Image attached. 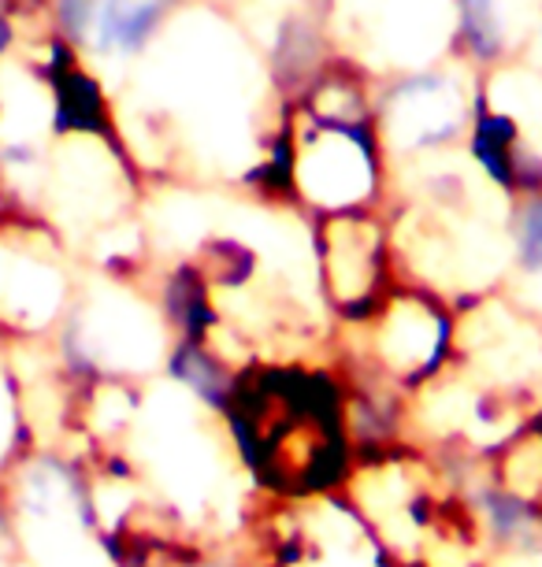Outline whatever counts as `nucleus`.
Instances as JSON below:
<instances>
[{
  "label": "nucleus",
  "instance_id": "1",
  "mask_svg": "<svg viewBox=\"0 0 542 567\" xmlns=\"http://www.w3.org/2000/svg\"><path fill=\"white\" fill-rule=\"evenodd\" d=\"M249 475L275 497H327L349 478L346 398L308 371H249L223 412Z\"/></svg>",
  "mask_w": 542,
  "mask_h": 567
},
{
  "label": "nucleus",
  "instance_id": "2",
  "mask_svg": "<svg viewBox=\"0 0 542 567\" xmlns=\"http://www.w3.org/2000/svg\"><path fill=\"white\" fill-rule=\"evenodd\" d=\"M360 374L401 390H423L450 368L457 323L442 305L423 293H395L360 319Z\"/></svg>",
  "mask_w": 542,
  "mask_h": 567
},
{
  "label": "nucleus",
  "instance_id": "3",
  "mask_svg": "<svg viewBox=\"0 0 542 567\" xmlns=\"http://www.w3.org/2000/svg\"><path fill=\"white\" fill-rule=\"evenodd\" d=\"M360 142L365 137L354 126H338V131L320 137V145H313V153L305 159H297V178L305 182V189L320 205L346 208L357 205V197L368 194L376 164H371L368 145Z\"/></svg>",
  "mask_w": 542,
  "mask_h": 567
},
{
  "label": "nucleus",
  "instance_id": "4",
  "mask_svg": "<svg viewBox=\"0 0 542 567\" xmlns=\"http://www.w3.org/2000/svg\"><path fill=\"white\" fill-rule=\"evenodd\" d=\"M464 104L457 90L442 79H409L398 85L387 109V131L398 137V145L423 148L439 145L457 134Z\"/></svg>",
  "mask_w": 542,
  "mask_h": 567
},
{
  "label": "nucleus",
  "instance_id": "5",
  "mask_svg": "<svg viewBox=\"0 0 542 567\" xmlns=\"http://www.w3.org/2000/svg\"><path fill=\"white\" fill-rule=\"evenodd\" d=\"M331 293L346 319L360 323L379 305V249L365 230H349L346 241H335L327 252Z\"/></svg>",
  "mask_w": 542,
  "mask_h": 567
},
{
  "label": "nucleus",
  "instance_id": "6",
  "mask_svg": "<svg viewBox=\"0 0 542 567\" xmlns=\"http://www.w3.org/2000/svg\"><path fill=\"white\" fill-rule=\"evenodd\" d=\"M167 374H172L190 398L201 401L212 412L231 409L238 379H242L216 349L201 346V341H178V346L167 352Z\"/></svg>",
  "mask_w": 542,
  "mask_h": 567
},
{
  "label": "nucleus",
  "instance_id": "7",
  "mask_svg": "<svg viewBox=\"0 0 542 567\" xmlns=\"http://www.w3.org/2000/svg\"><path fill=\"white\" fill-rule=\"evenodd\" d=\"M167 4L172 0H104L93 41H98L101 52L131 56V52H137L149 41V34L164 19Z\"/></svg>",
  "mask_w": 542,
  "mask_h": 567
},
{
  "label": "nucleus",
  "instance_id": "8",
  "mask_svg": "<svg viewBox=\"0 0 542 567\" xmlns=\"http://www.w3.org/2000/svg\"><path fill=\"white\" fill-rule=\"evenodd\" d=\"M57 131H104V97L82 71L63 68L57 74Z\"/></svg>",
  "mask_w": 542,
  "mask_h": 567
},
{
  "label": "nucleus",
  "instance_id": "9",
  "mask_svg": "<svg viewBox=\"0 0 542 567\" xmlns=\"http://www.w3.org/2000/svg\"><path fill=\"white\" fill-rule=\"evenodd\" d=\"M472 156L498 186H517V123L509 115L483 112L475 123Z\"/></svg>",
  "mask_w": 542,
  "mask_h": 567
},
{
  "label": "nucleus",
  "instance_id": "10",
  "mask_svg": "<svg viewBox=\"0 0 542 567\" xmlns=\"http://www.w3.org/2000/svg\"><path fill=\"white\" fill-rule=\"evenodd\" d=\"M464 38L475 56L491 60L502 49V23H498V0H461Z\"/></svg>",
  "mask_w": 542,
  "mask_h": 567
},
{
  "label": "nucleus",
  "instance_id": "11",
  "mask_svg": "<svg viewBox=\"0 0 542 567\" xmlns=\"http://www.w3.org/2000/svg\"><path fill=\"white\" fill-rule=\"evenodd\" d=\"M517 260L528 275H542V197H531L517 216Z\"/></svg>",
  "mask_w": 542,
  "mask_h": 567
},
{
  "label": "nucleus",
  "instance_id": "12",
  "mask_svg": "<svg viewBox=\"0 0 542 567\" xmlns=\"http://www.w3.org/2000/svg\"><path fill=\"white\" fill-rule=\"evenodd\" d=\"M104 0H60V23L74 41H86L98 30Z\"/></svg>",
  "mask_w": 542,
  "mask_h": 567
},
{
  "label": "nucleus",
  "instance_id": "13",
  "mask_svg": "<svg viewBox=\"0 0 542 567\" xmlns=\"http://www.w3.org/2000/svg\"><path fill=\"white\" fill-rule=\"evenodd\" d=\"M8 41H12V27H8V19L0 16V52L8 49Z\"/></svg>",
  "mask_w": 542,
  "mask_h": 567
}]
</instances>
